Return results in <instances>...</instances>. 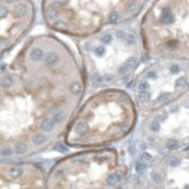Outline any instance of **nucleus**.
<instances>
[{
  "label": "nucleus",
  "mask_w": 189,
  "mask_h": 189,
  "mask_svg": "<svg viewBox=\"0 0 189 189\" xmlns=\"http://www.w3.org/2000/svg\"><path fill=\"white\" fill-rule=\"evenodd\" d=\"M86 85L66 42L54 34L27 39L1 69L3 158L36 155L64 137Z\"/></svg>",
  "instance_id": "nucleus-1"
},
{
  "label": "nucleus",
  "mask_w": 189,
  "mask_h": 189,
  "mask_svg": "<svg viewBox=\"0 0 189 189\" xmlns=\"http://www.w3.org/2000/svg\"><path fill=\"white\" fill-rule=\"evenodd\" d=\"M138 116L135 100L127 91L103 88L77 110L64 134V144L75 148L112 145L131 134Z\"/></svg>",
  "instance_id": "nucleus-2"
},
{
  "label": "nucleus",
  "mask_w": 189,
  "mask_h": 189,
  "mask_svg": "<svg viewBox=\"0 0 189 189\" xmlns=\"http://www.w3.org/2000/svg\"><path fill=\"white\" fill-rule=\"evenodd\" d=\"M149 0H41L44 25L60 34L83 39L138 17Z\"/></svg>",
  "instance_id": "nucleus-3"
},
{
  "label": "nucleus",
  "mask_w": 189,
  "mask_h": 189,
  "mask_svg": "<svg viewBox=\"0 0 189 189\" xmlns=\"http://www.w3.org/2000/svg\"><path fill=\"white\" fill-rule=\"evenodd\" d=\"M77 40L86 81L93 88L116 85L137 69L143 44L131 30L111 26Z\"/></svg>",
  "instance_id": "nucleus-4"
},
{
  "label": "nucleus",
  "mask_w": 189,
  "mask_h": 189,
  "mask_svg": "<svg viewBox=\"0 0 189 189\" xmlns=\"http://www.w3.org/2000/svg\"><path fill=\"white\" fill-rule=\"evenodd\" d=\"M139 33L149 58L189 63V0H153L141 18Z\"/></svg>",
  "instance_id": "nucleus-5"
},
{
  "label": "nucleus",
  "mask_w": 189,
  "mask_h": 189,
  "mask_svg": "<svg viewBox=\"0 0 189 189\" xmlns=\"http://www.w3.org/2000/svg\"><path fill=\"white\" fill-rule=\"evenodd\" d=\"M127 174L124 155L102 147L61 158L47 174V188H117Z\"/></svg>",
  "instance_id": "nucleus-6"
},
{
  "label": "nucleus",
  "mask_w": 189,
  "mask_h": 189,
  "mask_svg": "<svg viewBox=\"0 0 189 189\" xmlns=\"http://www.w3.org/2000/svg\"><path fill=\"white\" fill-rule=\"evenodd\" d=\"M127 88L132 90L143 118L169 104L189 89V63L154 58L135 75Z\"/></svg>",
  "instance_id": "nucleus-7"
},
{
  "label": "nucleus",
  "mask_w": 189,
  "mask_h": 189,
  "mask_svg": "<svg viewBox=\"0 0 189 189\" xmlns=\"http://www.w3.org/2000/svg\"><path fill=\"white\" fill-rule=\"evenodd\" d=\"M143 119L141 137L158 153L189 147V89Z\"/></svg>",
  "instance_id": "nucleus-8"
},
{
  "label": "nucleus",
  "mask_w": 189,
  "mask_h": 189,
  "mask_svg": "<svg viewBox=\"0 0 189 189\" xmlns=\"http://www.w3.org/2000/svg\"><path fill=\"white\" fill-rule=\"evenodd\" d=\"M149 168V179L155 187L188 188L189 187V147L160 153L152 161L139 160L135 165L137 174Z\"/></svg>",
  "instance_id": "nucleus-9"
},
{
  "label": "nucleus",
  "mask_w": 189,
  "mask_h": 189,
  "mask_svg": "<svg viewBox=\"0 0 189 189\" xmlns=\"http://www.w3.org/2000/svg\"><path fill=\"white\" fill-rule=\"evenodd\" d=\"M36 8L33 0H1V55L12 50L33 27Z\"/></svg>",
  "instance_id": "nucleus-10"
},
{
  "label": "nucleus",
  "mask_w": 189,
  "mask_h": 189,
  "mask_svg": "<svg viewBox=\"0 0 189 189\" xmlns=\"http://www.w3.org/2000/svg\"><path fill=\"white\" fill-rule=\"evenodd\" d=\"M1 188H47L44 169L34 162H1Z\"/></svg>",
  "instance_id": "nucleus-11"
}]
</instances>
